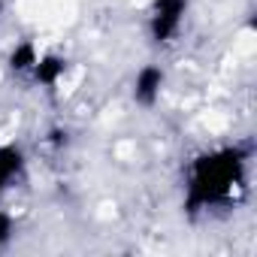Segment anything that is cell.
Returning a JSON list of instances; mask_svg holds the SVG:
<instances>
[{"mask_svg":"<svg viewBox=\"0 0 257 257\" xmlns=\"http://www.w3.org/2000/svg\"><path fill=\"white\" fill-rule=\"evenodd\" d=\"M251 161H254L251 143L215 146L191 158L185 170V197H182L185 212L203 215V212L236 206L248 191Z\"/></svg>","mask_w":257,"mask_h":257,"instance_id":"6da1fadb","label":"cell"},{"mask_svg":"<svg viewBox=\"0 0 257 257\" xmlns=\"http://www.w3.org/2000/svg\"><path fill=\"white\" fill-rule=\"evenodd\" d=\"M191 0H152V7L146 13V31L155 46H173L188 22Z\"/></svg>","mask_w":257,"mask_h":257,"instance_id":"7a4b0ae2","label":"cell"},{"mask_svg":"<svg viewBox=\"0 0 257 257\" xmlns=\"http://www.w3.org/2000/svg\"><path fill=\"white\" fill-rule=\"evenodd\" d=\"M164 88H167V70L161 64H143L134 76V85H131V97L137 106L143 109H155L164 97Z\"/></svg>","mask_w":257,"mask_h":257,"instance_id":"3957f363","label":"cell"},{"mask_svg":"<svg viewBox=\"0 0 257 257\" xmlns=\"http://www.w3.org/2000/svg\"><path fill=\"white\" fill-rule=\"evenodd\" d=\"M67 70H70V61L64 58V55H40V61L34 64V70H31V82L34 85H40V88H46V91H55L58 85H61V79L67 76Z\"/></svg>","mask_w":257,"mask_h":257,"instance_id":"277c9868","label":"cell"},{"mask_svg":"<svg viewBox=\"0 0 257 257\" xmlns=\"http://www.w3.org/2000/svg\"><path fill=\"white\" fill-rule=\"evenodd\" d=\"M28 167V158H25V149L16 146V143H0V197H4L25 173Z\"/></svg>","mask_w":257,"mask_h":257,"instance_id":"5b68a950","label":"cell"},{"mask_svg":"<svg viewBox=\"0 0 257 257\" xmlns=\"http://www.w3.org/2000/svg\"><path fill=\"white\" fill-rule=\"evenodd\" d=\"M40 49H37V43L34 40H22V43H16L13 49H10V55H7V67H10V73L13 76H22V79H28L31 76V70H34V64L40 61Z\"/></svg>","mask_w":257,"mask_h":257,"instance_id":"8992f818","label":"cell"},{"mask_svg":"<svg viewBox=\"0 0 257 257\" xmlns=\"http://www.w3.org/2000/svg\"><path fill=\"white\" fill-rule=\"evenodd\" d=\"M16 239V215L0 209V248H7Z\"/></svg>","mask_w":257,"mask_h":257,"instance_id":"52a82bcc","label":"cell"},{"mask_svg":"<svg viewBox=\"0 0 257 257\" xmlns=\"http://www.w3.org/2000/svg\"><path fill=\"white\" fill-rule=\"evenodd\" d=\"M52 143H55V146H67V131L55 127V131H52Z\"/></svg>","mask_w":257,"mask_h":257,"instance_id":"ba28073f","label":"cell"},{"mask_svg":"<svg viewBox=\"0 0 257 257\" xmlns=\"http://www.w3.org/2000/svg\"><path fill=\"white\" fill-rule=\"evenodd\" d=\"M0 22H4V4H0Z\"/></svg>","mask_w":257,"mask_h":257,"instance_id":"9c48e42d","label":"cell"}]
</instances>
